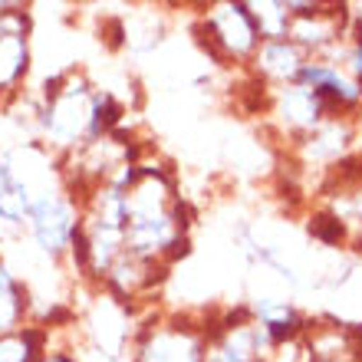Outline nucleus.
Returning a JSON list of instances; mask_svg holds the SVG:
<instances>
[{
  "label": "nucleus",
  "mask_w": 362,
  "mask_h": 362,
  "mask_svg": "<svg viewBox=\"0 0 362 362\" xmlns=\"http://www.w3.org/2000/svg\"><path fill=\"white\" fill-rule=\"evenodd\" d=\"M40 145L53 158H66L93 139L122 129L125 105L115 93L99 89L83 66H69L49 76L40 89Z\"/></svg>",
  "instance_id": "f257e3e1"
},
{
  "label": "nucleus",
  "mask_w": 362,
  "mask_h": 362,
  "mask_svg": "<svg viewBox=\"0 0 362 362\" xmlns=\"http://www.w3.org/2000/svg\"><path fill=\"white\" fill-rule=\"evenodd\" d=\"M214 316L198 310L152 306L135 320L129 362H208Z\"/></svg>",
  "instance_id": "f03ea898"
},
{
  "label": "nucleus",
  "mask_w": 362,
  "mask_h": 362,
  "mask_svg": "<svg viewBox=\"0 0 362 362\" xmlns=\"http://www.w3.org/2000/svg\"><path fill=\"white\" fill-rule=\"evenodd\" d=\"M191 37L211 63L234 69V73H244L260 47L257 27H254L244 0L201 4L191 20Z\"/></svg>",
  "instance_id": "7ed1b4c3"
},
{
  "label": "nucleus",
  "mask_w": 362,
  "mask_h": 362,
  "mask_svg": "<svg viewBox=\"0 0 362 362\" xmlns=\"http://www.w3.org/2000/svg\"><path fill=\"white\" fill-rule=\"evenodd\" d=\"M79 230H83V204L76 194H69L63 185L33 194L27 214V238L47 264L69 267Z\"/></svg>",
  "instance_id": "20e7f679"
},
{
  "label": "nucleus",
  "mask_w": 362,
  "mask_h": 362,
  "mask_svg": "<svg viewBox=\"0 0 362 362\" xmlns=\"http://www.w3.org/2000/svg\"><path fill=\"white\" fill-rule=\"evenodd\" d=\"M293 23L290 40L303 49L310 59H333L349 33V7L343 4H320V0H286Z\"/></svg>",
  "instance_id": "39448f33"
},
{
  "label": "nucleus",
  "mask_w": 362,
  "mask_h": 362,
  "mask_svg": "<svg viewBox=\"0 0 362 362\" xmlns=\"http://www.w3.org/2000/svg\"><path fill=\"white\" fill-rule=\"evenodd\" d=\"M260 119H267V125L280 142L293 145L310 132H316L326 119H333V112L313 89H306L303 83H290L284 89H270Z\"/></svg>",
  "instance_id": "423d86ee"
},
{
  "label": "nucleus",
  "mask_w": 362,
  "mask_h": 362,
  "mask_svg": "<svg viewBox=\"0 0 362 362\" xmlns=\"http://www.w3.org/2000/svg\"><path fill=\"white\" fill-rule=\"evenodd\" d=\"M270 339L250 316L247 303L234 310H221L214 316V333H211V362H270L274 356Z\"/></svg>",
  "instance_id": "0eeeda50"
},
{
  "label": "nucleus",
  "mask_w": 362,
  "mask_h": 362,
  "mask_svg": "<svg viewBox=\"0 0 362 362\" xmlns=\"http://www.w3.org/2000/svg\"><path fill=\"white\" fill-rule=\"evenodd\" d=\"M33 13L20 7L0 17V109H7L20 93H27L33 69Z\"/></svg>",
  "instance_id": "6e6552de"
},
{
  "label": "nucleus",
  "mask_w": 362,
  "mask_h": 362,
  "mask_svg": "<svg viewBox=\"0 0 362 362\" xmlns=\"http://www.w3.org/2000/svg\"><path fill=\"white\" fill-rule=\"evenodd\" d=\"M356 142H359V129H356V119L349 115H333L326 119L316 132H310L300 142L286 145V155L293 168L300 172H333L353 155Z\"/></svg>",
  "instance_id": "1a4fd4ad"
},
{
  "label": "nucleus",
  "mask_w": 362,
  "mask_h": 362,
  "mask_svg": "<svg viewBox=\"0 0 362 362\" xmlns=\"http://www.w3.org/2000/svg\"><path fill=\"white\" fill-rule=\"evenodd\" d=\"M165 280H168V267L152 264V260H142L125 250L122 257L115 260V267L109 270V276H105V284L99 293L112 296L115 303L129 306L132 313L142 316L145 310L155 306V296H158V290L165 286Z\"/></svg>",
  "instance_id": "9d476101"
},
{
  "label": "nucleus",
  "mask_w": 362,
  "mask_h": 362,
  "mask_svg": "<svg viewBox=\"0 0 362 362\" xmlns=\"http://www.w3.org/2000/svg\"><path fill=\"white\" fill-rule=\"evenodd\" d=\"M306 63H310V57L296 47L293 40H270V43L257 47L250 66L244 69V76L264 89H284L300 79Z\"/></svg>",
  "instance_id": "9b49d317"
},
{
  "label": "nucleus",
  "mask_w": 362,
  "mask_h": 362,
  "mask_svg": "<svg viewBox=\"0 0 362 362\" xmlns=\"http://www.w3.org/2000/svg\"><path fill=\"white\" fill-rule=\"evenodd\" d=\"M296 83H303L306 89H313L333 115H349L353 119L362 105V89L356 86L353 79L346 76V69L333 59H310L300 73Z\"/></svg>",
  "instance_id": "f8f14e48"
},
{
  "label": "nucleus",
  "mask_w": 362,
  "mask_h": 362,
  "mask_svg": "<svg viewBox=\"0 0 362 362\" xmlns=\"http://www.w3.org/2000/svg\"><path fill=\"white\" fill-rule=\"evenodd\" d=\"M247 310L254 316V323L274 339V346L303 339L306 323H310V316L290 296H254V300H247Z\"/></svg>",
  "instance_id": "ddd939ff"
},
{
  "label": "nucleus",
  "mask_w": 362,
  "mask_h": 362,
  "mask_svg": "<svg viewBox=\"0 0 362 362\" xmlns=\"http://www.w3.org/2000/svg\"><path fill=\"white\" fill-rule=\"evenodd\" d=\"M33 191L20 178L10 152H0V234H20L27 230V214Z\"/></svg>",
  "instance_id": "4468645a"
},
{
  "label": "nucleus",
  "mask_w": 362,
  "mask_h": 362,
  "mask_svg": "<svg viewBox=\"0 0 362 362\" xmlns=\"http://www.w3.org/2000/svg\"><path fill=\"white\" fill-rule=\"evenodd\" d=\"M33 313V300H30V286L13 274L7 260H0V336L17 333L30 326Z\"/></svg>",
  "instance_id": "2eb2a0df"
},
{
  "label": "nucleus",
  "mask_w": 362,
  "mask_h": 362,
  "mask_svg": "<svg viewBox=\"0 0 362 362\" xmlns=\"http://www.w3.org/2000/svg\"><path fill=\"white\" fill-rule=\"evenodd\" d=\"M122 23V47L135 49V53H148L165 40L168 27H165V13L158 7H139L132 10Z\"/></svg>",
  "instance_id": "dca6fc26"
},
{
  "label": "nucleus",
  "mask_w": 362,
  "mask_h": 362,
  "mask_svg": "<svg viewBox=\"0 0 362 362\" xmlns=\"http://www.w3.org/2000/svg\"><path fill=\"white\" fill-rule=\"evenodd\" d=\"M53 339V326L30 323L17 333L0 336V362H37Z\"/></svg>",
  "instance_id": "f3484780"
},
{
  "label": "nucleus",
  "mask_w": 362,
  "mask_h": 362,
  "mask_svg": "<svg viewBox=\"0 0 362 362\" xmlns=\"http://www.w3.org/2000/svg\"><path fill=\"white\" fill-rule=\"evenodd\" d=\"M247 4V13L257 27L260 43H270V40H290V23H293V13H290V4L286 0H244Z\"/></svg>",
  "instance_id": "a211bd4d"
},
{
  "label": "nucleus",
  "mask_w": 362,
  "mask_h": 362,
  "mask_svg": "<svg viewBox=\"0 0 362 362\" xmlns=\"http://www.w3.org/2000/svg\"><path fill=\"white\" fill-rule=\"evenodd\" d=\"M310 234H313L320 244H326V247H343L346 240L353 238V234H349V230H346L326 208L316 211L313 218H310Z\"/></svg>",
  "instance_id": "6ab92c4d"
},
{
  "label": "nucleus",
  "mask_w": 362,
  "mask_h": 362,
  "mask_svg": "<svg viewBox=\"0 0 362 362\" xmlns=\"http://www.w3.org/2000/svg\"><path fill=\"white\" fill-rule=\"evenodd\" d=\"M37 362H83V359H79V353L73 349V346L57 343V329H53V339H49V346L40 353Z\"/></svg>",
  "instance_id": "aec40b11"
},
{
  "label": "nucleus",
  "mask_w": 362,
  "mask_h": 362,
  "mask_svg": "<svg viewBox=\"0 0 362 362\" xmlns=\"http://www.w3.org/2000/svg\"><path fill=\"white\" fill-rule=\"evenodd\" d=\"M353 119H356V129H359V132H362V105H359V112H356Z\"/></svg>",
  "instance_id": "412c9836"
},
{
  "label": "nucleus",
  "mask_w": 362,
  "mask_h": 362,
  "mask_svg": "<svg viewBox=\"0 0 362 362\" xmlns=\"http://www.w3.org/2000/svg\"><path fill=\"white\" fill-rule=\"evenodd\" d=\"M356 240H359V244H362V230H359V238H356Z\"/></svg>",
  "instance_id": "4be33fe9"
},
{
  "label": "nucleus",
  "mask_w": 362,
  "mask_h": 362,
  "mask_svg": "<svg viewBox=\"0 0 362 362\" xmlns=\"http://www.w3.org/2000/svg\"><path fill=\"white\" fill-rule=\"evenodd\" d=\"M208 362H211V359H208Z\"/></svg>",
  "instance_id": "5701e85b"
}]
</instances>
